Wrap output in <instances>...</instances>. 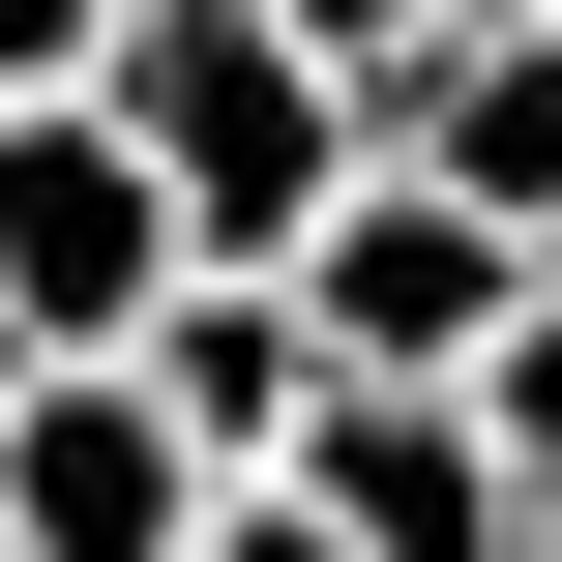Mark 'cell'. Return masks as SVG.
I'll return each instance as SVG.
<instances>
[{
  "label": "cell",
  "instance_id": "cell-3",
  "mask_svg": "<svg viewBox=\"0 0 562 562\" xmlns=\"http://www.w3.org/2000/svg\"><path fill=\"white\" fill-rule=\"evenodd\" d=\"M296 296H326V356H356V385H474V356L562 296V237H504L474 178H415V148H385V178L296 237Z\"/></svg>",
  "mask_w": 562,
  "mask_h": 562
},
{
  "label": "cell",
  "instance_id": "cell-9",
  "mask_svg": "<svg viewBox=\"0 0 562 562\" xmlns=\"http://www.w3.org/2000/svg\"><path fill=\"white\" fill-rule=\"evenodd\" d=\"M119 30H148V0H0V119H59V89H119Z\"/></svg>",
  "mask_w": 562,
  "mask_h": 562
},
{
  "label": "cell",
  "instance_id": "cell-4",
  "mask_svg": "<svg viewBox=\"0 0 562 562\" xmlns=\"http://www.w3.org/2000/svg\"><path fill=\"white\" fill-rule=\"evenodd\" d=\"M207 445H178V385L148 356H30L0 385V562H207Z\"/></svg>",
  "mask_w": 562,
  "mask_h": 562
},
{
  "label": "cell",
  "instance_id": "cell-1",
  "mask_svg": "<svg viewBox=\"0 0 562 562\" xmlns=\"http://www.w3.org/2000/svg\"><path fill=\"white\" fill-rule=\"evenodd\" d=\"M119 119H148V178H178L207 267H296V237L385 178V89H356L296 0H148V30H119Z\"/></svg>",
  "mask_w": 562,
  "mask_h": 562
},
{
  "label": "cell",
  "instance_id": "cell-5",
  "mask_svg": "<svg viewBox=\"0 0 562 562\" xmlns=\"http://www.w3.org/2000/svg\"><path fill=\"white\" fill-rule=\"evenodd\" d=\"M296 504H326L356 562H533V474H504V415H474V385H326Z\"/></svg>",
  "mask_w": 562,
  "mask_h": 562
},
{
  "label": "cell",
  "instance_id": "cell-10",
  "mask_svg": "<svg viewBox=\"0 0 562 562\" xmlns=\"http://www.w3.org/2000/svg\"><path fill=\"white\" fill-rule=\"evenodd\" d=\"M296 30H326V59H356V89H385V119H415V89H445V30H474V0H296Z\"/></svg>",
  "mask_w": 562,
  "mask_h": 562
},
{
  "label": "cell",
  "instance_id": "cell-13",
  "mask_svg": "<svg viewBox=\"0 0 562 562\" xmlns=\"http://www.w3.org/2000/svg\"><path fill=\"white\" fill-rule=\"evenodd\" d=\"M0 385H30V356H0Z\"/></svg>",
  "mask_w": 562,
  "mask_h": 562
},
{
  "label": "cell",
  "instance_id": "cell-2",
  "mask_svg": "<svg viewBox=\"0 0 562 562\" xmlns=\"http://www.w3.org/2000/svg\"><path fill=\"white\" fill-rule=\"evenodd\" d=\"M178 178H148V119L119 89H59V119H0V356H148L178 326Z\"/></svg>",
  "mask_w": 562,
  "mask_h": 562
},
{
  "label": "cell",
  "instance_id": "cell-6",
  "mask_svg": "<svg viewBox=\"0 0 562 562\" xmlns=\"http://www.w3.org/2000/svg\"><path fill=\"white\" fill-rule=\"evenodd\" d=\"M148 385H178V445H207V474H296L356 356H326V296H296V267H178V326H148Z\"/></svg>",
  "mask_w": 562,
  "mask_h": 562
},
{
  "label": "cell",
  "instance_id": "cell-12",
  "mask_svg": "<svg viewBox=\"0 0 562 562\" xmlns=\"http://www.w3.org/2000/svg\"><path fill=\"white\" fill-rule=\"evenodd\" d=\"M474 30H562V0H474Z\"/></svg>",
  "mask_w": 562,
  "mask_h": 562
},
{
  "label": "cell",
  "instance_id": "cell-7",
  "mask_svg": "<svg viewBox=\"0 0 562 562\" xmlns=\"http://www.w3.org/2000/svg\"><path fill=\"white\" fill-rule=\"evenodd\" d=\"M385 148H415V178H474L504 237H562V30H445V89H415Z\"/></svg>",
  "mask_w": 562,
  "mask_h": 562
},
{
  "label": "cell",
  "instance_id": "cell-11",
  "mask_svg": "<svg viewBox=\"0 0 562 562\" xmlns=\"http://www.w3.org/2000/svg\"><path fill=\"white\" fill-rule=\"evenodd\" d=\"M207 562H356V533H326L296 474H237V504H207Z\"/></svg>",
  "mask_w": 562,
  "mask_h": 562
},
{
  "label": "cell",
  "instance_id": "cell-8",
  "mask_svg": "<svg viewBox=\"0 0 562 562\" xmlns=\"http://www.w3.org/2000/svg\"><path fill=\"white\" fill-rule=\"evenodd\" d=\"M474 415H504V474H533V562H562V296L504 326V356H474Z\"/></svg>",
  "mask_w": 562,
  "mask_h": 562
}]
</instances>
